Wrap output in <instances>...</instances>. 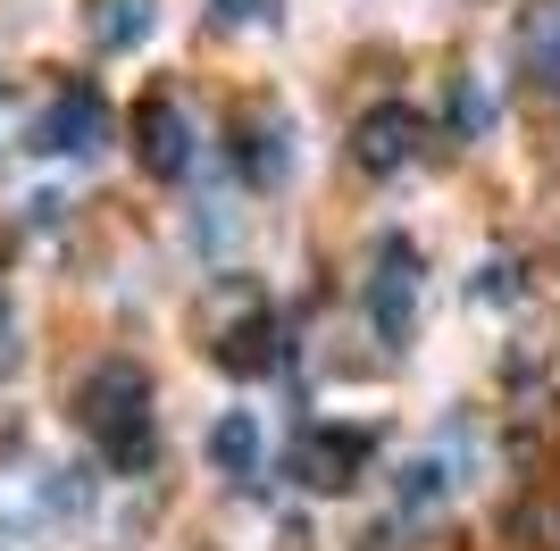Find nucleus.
Wrapping results in <instances>:
<instances>
[{
  "label": "nucleus",
  "instance_id": "nucleus-12",
  "mask_svg": "<svg viewBox=\"0 0 560 551\" xmlns=\"http://www.w3.org/2000/svg\"><path fill=\"white\" fill-rule=\"evenodd\" d=\"M210 468H218V477H252V468H259V418L252 410H226L210 426Z\"/></svg>",
  "mask_w": 560,
  "mask_h": 551
},
{
  "label": "nucleus",
  "instance_id": "nucleus-4",
  "mask_svg": "<svg viewBox=\"0 0 560 551\" xmlns=\"http://www.w3.org/2000/svg\"><path fill=\"white\" fill-rule=\"evenodd\" d=\"M369 459H376V426H360V418L302 426V443H293V468H302L310 493H351V484L369 477Z\"/></svg>",
  "mask_w": 560,
  "mask_h": 551
},
{
  "label": "nucleus",
  "instance_id": "nucleus-9",
  "mask_svg": "<svg viewBox=\"0 0 560 551\" xmlns=\"http://www.w3.org/2000/svg\"><path fill=\"white\" fill-rule=\"evenodd\" d=\"M502 452L527 484H560V392H536V401H518L511 426H502Z\"/></svg>",
  "mask_w": 560,
  "mask_h": 551
},
{
  "label": "nucleus",
  "instance_id": "nucleus-17",
  "mask_svg": "<svg viewBox=\"0 0 560 551\" xmlns=\"http://www.w3.org/2000/svg\"><path fill=\"white\" fill-rule=\"evenodd\" d=\"M0 276H9V226H0Z\"/></svg>",
  "mask_w": 560,
  "mask_h": 551
},
{
  "label": "nucleus",
  "instance_id": "nucleus-6",
  "mask_svg": "<svg viewBox=\"0 0 560 551\" xmlns=\"http://www.w3.org/2000/svg\"><path fill=\"white\" fill-rule=\"evenodd\" d=\"M369 326H376V343H410V335H419V243H410V234H385V243H376Z\"/></svg>",
  "mask_w": 560,
  "mask_h": 551
},
{
  "label": "nucleus",
  "instance_id": "nucleus-11",
  "mask_svg": "<svg viewBox=\"0 0 560 551\" xmlns=\"http://www.w3.org/2000/svg\"><path fill=\"white\" fill-rule=\"evenodd\" d=\"M151 25H160V0H84V34H93V50H109V59L142 50Z\"/></svg>",
  "mask_w": 560,
  "mask_h": 551
},
{
  "label": "nucleus",
  "instance_id": "nucleus-13",
  "mask_svg": "<svg viewBox=\"0 0 560 551\" xmlns=\"http://www.w3.org/2000/svg\"><path fill=\"white\" fill-rule=\"evenodd\" d=\"M394 493H401V509H435V502L452 493V468H444L435 452H427V459H410V468H401V484H394Z\"/></svg>",
  "mask_w": 560,
  "mask_h": 551
},
{
  "label": "nucleus",
  "instance_id": "nucleus-16",
  "mask_svg": "<svg viewBox=\"0 0 560 551\" xmlns=\"http://www.w3.org/2000/svg\"><path fill=\"white\" fill-rule=\"evenodd\" d=\"M0 376H18V326H9V309H0Z\"/></svg>",
  "mask_w": 560,
  "mask_h": 551
},
{
  "label": "nucleus",
  "instance_id": "nucleus-15",
  "mask_svg": "<svg viewBox=\"0 0 560 551\" xmlns=\"http://www.w3.org/2000/svg\"><path fill=\"white\" fill-rule=\"evenodd\" d=\"M268 0H210V25H252Z\"/></svg>",
  "mask_w": 560,
  "mask_h": 551
},
{
  "label": "nucleus",
  "instance_id": "nucleus-5",
  "mask_svg": "<svg viewBox=\"0 0 560 551\" xmlns=\"http://www.w3.org/2000/svg\"><path fill=\"white\" fill-rule=\"evenodd\" d=\"M226 160L252 192H277L284 167H293V117H284L277 101H243L234 126H226Z\"/></svg>",
  "mask_w": 560,
  "mask_h": 551
},
{
  "label": "nucleus",
  "instance_id": "nucleus-8",
  "mask_svg": "<svg viewBox=\"0 0 560 551\" xmlns=\"http://www.w3.org/2000/svg\"><path fill=\"white\" fill-rule=\"evenodd\" d=\"M419 109H401V101H376V109L351 117V167L360 176H394V167H410V151H419Z\"/></svg>",
  "mask_w": 560,
  "mask_h": 551
},
{
  "label": "nucleus",
  "instance_id": "nucleus-1",
  "mask_svg": "<svg viewBox=\"0 0 560 551\" xmlns=\"http://www.w3.org/2000/svg\"><path fill=\"white\" fill-rule=\"evenodd\" d=\"M75 426L109 459V477H151L160 459V418H151V367L142 360H101L75 385Z\"/></svg>",
  "mask_w": 560,
  "mask_h": 551
},
{
  "label": "nucleus",
  "instance_id": "nucleus-7",
  "mask_svg": "<svg viewBox=\"0 0 560 551\" xmlns=\"http://www.w3.org/2000/svg\"><path fill=\"white\" fill-rule=\"evenodd\" d=\"M135 160H142V176H160V184H176L192 167V117H185V101H176V84H142V101H135Z\"/></svg>",
  "mask_w": 560,
  "mask_h": 551
},
{
  "label": "nucleus",
  "instance_id": "nucleus-2",
  "mask_svg": "<svg viewBox=\"0 0 560 551\" xmlns=\"http://www.w3.org/2000/svg\"><path fill=\"white\" fill-rule=\"evenodd\" d=\"M210 360L226 367V376H268V367L284 360V335H277V309H268V293L259 284H226L210 309Z\"/></svg>",
  "mask_w": 560,
  "mask_h": 551
},
{
  "label": "nucleus",
  "instance_id": "nucleus-10",
  "mask_svg": "<svg viewBox=\"0 0 560 551\" xmlns=\"http://www.w3.org/2000/svg\"><path fill=\"white\" fill-rule=\"evenodd\" d=\"M502 551H560V484H518L502 509Z\"/></svg>",
  "mask_w": 560,
  "mask_h": 551
},
{
  "label": "nucleus",
  "instance_id": "nucleus-3",
  "mask_svg": "<svg viewBox=\"0 0 560 551\" xmlns=\"http://www.w3.org/2000/svg\"><path fill=\"white\" fill-rule=\"evenodd\" d=\"M25 142L34 151H59V160H75V151H101L109 142V101H101L93 75H59L43 101V117L25 126Z\"/></svg>",
  "mask_w": 560,
  "mask_h": 551
},
{
  "label": "nucleus",
  "instance_id": "nucleus-14",
  "mask_svg": "<svg viewBox=\"0 0 560 551\" xmlns=\"http://www.w3.org/2000/svg\"><path fill=\"white\" fill-rule=\"evenodd\" d=\"M493 126V101H486V84H477V75H452V134L460 142H477Z\"/></svg>",
  "mask_w": 560,
  "mask_h": 551
}]
</instances>
